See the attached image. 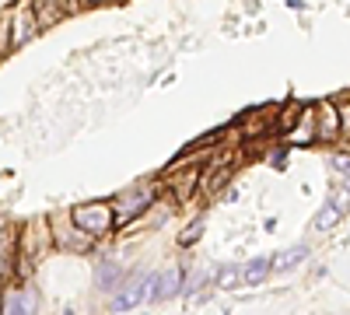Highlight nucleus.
Here are the masks:
<instances>
[{"label":"nucleus","mask_w":350,"mask_h":315,"mask_svg":"<svg viewBox=\"0 0 350 315\" xmlns=\"http://www.w3.org/2000/svg\"><path fill=\"white\" fill-rule=\"evenodd\" d=\"M70 221L77 228H84L88 235L98 238V235H105V232L116 228V207H109V204H84V207L70 210Z\"/></svg>","instance_id":"obj_1"},{"label":"nucleus","mask_w":350,"mask_h":315,"mask_svg":"<svg viewBox=\"0 0 350 315\" xmlns=\"http://www.w3.org/2000/svg\"><path fill=\"white\" fill-rule=\"evenodd\" d=\"M39 14H36V8H32V0H21V4H14L11 8V46L18 49L25 39H32L36 32H39Z\"/></svg>","instance_id":"obj_2"},{"label":"nucleus","mask_w":350,"mask_h":315,"mask_svg":"<svg viewBox=\"0 0 350 315\" xmlns=\"http://www.w3.org/2000/svg\"><path fill=\"white\" fill-rule=\"evenodd\" d=\"M343 133V123H340V109L333 98L319 102L315 105V140H323V144H329V140H336Z\"/></svg>","instance_id":"obj_3"},{"label":"nucleus","mask_w":350,"mask_h":315,"mask_svg":"<svg viewBox=\"0 0 350 315\" xmlns=\"http://www.w3.org/2000/svg\"><path fill=\"white\" fill-rule=\"evenodd\" d=\"M151 196H154V193H151V186L123 193V196H120V200H116V204H112V207H116V224H130V221H133V217H137V214H140L144 207L151 204Z\"/></svg>","instance_id":"obj_4"},{"label":"nucleus","mask_w":350,"mask_h":315,"mask_svg":"<svg viewBox=\"0 0 350 315\" xmlns=\"http://www.w3.org/2000/svg\"><path fill=\"white\" fill-rule=\"evenodd\" d=\"M32 8H36V14H39V25L49 28V25H56V21L70 11V0H32Z\"/></svg>","instance_id":"obj_5"},{"label":"nucleus","mask_w":350,"mask_h":315,"mask_svg":"<svg viewBox=\"0 0 350 315\" xmlns=\"http://www.w3.org/2000/svg\"><path fill=\"white\" fill-rule=\"evenodd\" d=\"M224 179H228V158H217L214 165H207V168L200 172V189L203 193H214Z\"/></svg>","instance_id":"obj_6"},{"label":"nucleus","mask_w":350,"mask_h":315,"mask_svg":"<svg viewBox=\"0 0 350 315\" xmlns=\"http://www.w3.org/2000/svg\"><path fill=\"white\" fill-rule=\"evenodd\" d=\"M18 256V232L0 228V273H11V260Z\"/></svg>","instance_id":"obj_7"},{"label":"nucleus","mask_w":350,"mask_h":315,"mask_svg":"<svg viewBox=\"0 0 350 315\" xmlns=\"http://www.w3.org/2000/svg\"><path fill=\"white\" fill-rule=\"evenodd\" d=\"M301 116H305V109H301V105H291V109L284 112V120H280V130H284V133H291Z\"/></svg>","instance_id":"obj_8"},{"label":"nucleus","mask_w":350,"mask_h":315,"mask_svg":"<svg viewBox=\"0 0 350 315\" xmlns=\"http://www.w3.org/2000/svg\"><path fill=\"white\" fill-rule=\"evenodd\" d=\"M336 109H340V123H343V137H350V95H347V98H336Z\"/></svg>","instance_id":"obj_9"},{"label":"nucleus","mask_w":350,"mask_h":315,"mask_svg":"<svg viewBox=\"0 0 350 315\" xmlns=\"http://www.w3.org/2000/svg\"><path fill=\"white\" fill-rule=\"evenodd\" d=\"M336 217H340V210H336V207H326L323 214H319V221H315V228H319V232H326V228H329V224H333Z\"/></svg>","instance_id":"obj_10"},{"label":"nucleus","mask_w":350,"mask_h":315,"mask_svg":"<svg viewBox=\"0 0 350 315\" xmlns=\"http://www.w3.org/2000/svg\"><path fill=\"white\" fill-rule=\"evenodd\" d=\"M84 4H102V0H84Z\"/></svg>","instance_id":"obj_11"}]
</instances>
